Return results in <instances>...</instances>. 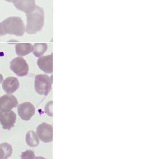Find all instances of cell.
I'll list each match as a JSON object with an SVG mask.
<instances>
[{"mask_svg": "<svg viewBox=\"0 0 145 159\" xmlns=\"http://www.w3.org/2000/svg\"><path fill=\"white\" fill-rule=\"evenodd\" d=\"M25 31V25L21 18L10 17L0 23V36L6 34L22 36Z\"/></svg>", "mask_w": 145, "mask_h": 159, "instance_id": "6da1fadb", "label": "cell"}, {"mask_svg": "<svg viewBox=\"0 0 145 159\" xmlns=\"http://www.w3.org/2000/svg\"><path fill=\"white\" fill-rule=\"evenodd\" d=\"M27 15V26L26 31L29 34H36L40 31L44 25L45 14L41 7L36 6L35 9Z\"/></svg>", "mask_w": 145, "mask_h": 159, "instance_id": "7a4b0ae2", "label": "cell"}, {"mask_svg": "<svg viewBox=\"0 0 145 159\" xmlns=\"http://www.w3.org/2000/svg\"><path fill=\"white\" fill-rule=\"evenodd\" d=\"M52 76L46 75H38L35 78V89L37 94L47 96L52 89Z\"/></svg>", "mask_w": 145, "mask_h": 159, "instance_id": "3957f363", "label": "cell"}, {"mask_svg": "<svg viewBox=\"0 0 145 159\" xmlns=\"http://www.w3.org/2000/svg\"><path fill=\"white\" fill-rule=\"evenodd\" d=\"M10 69L20 77L25 76L28 73L27 62L22 57H16L10 62Z\"/></svg>", "mask_w": 145, "mask_h": 159, "instance_id": "277c9868", "label": "cell"}, {"mask_svg": "<svg viewBox=\"0 0 145 159\" xmlns=\"http://www.w3.org/2000/svg\"><path fill=\"white\" fill-rule=\"evenodd\" d=\"M36 134L39 139L44 142H51L53 139V129L51 124L43 123L37 127Z\"/></svg>", "mask_w": 145, "mask_h": 159, "instance_id": "5b68a950", "label": "cell"}, {"mask_svg": "<svg viewBox=\"0 0 145 159\" xmlns=\"http://www.w3.org/2000/svg\"><path fill=\"white\" fill-rule=\"evenodd\" d=\"M16 120V115L12 111L0 112V123L5 130H10L14 127Z\"/></svg>", "mask_w": 145, "mask_h": 159, "instance_id": "8992f818", "label": "cell"}, {"mask_svg": "<svg viewBox=\"0 0 145 159\" xmlns=\"http://www.w3.org/2000/svg\"><path fill=\"white\" fill-rule=\"evenodd\" d=\"M18 102L15 96L6 94L0 97V111L7 112L11 111L13 108L16 107Z\"/></svg>", "mask_w": 145, "mask_h": 159, "instance_id": "52a82bcc", "label": "cell"}, {"mask_svg": "<svg viewBox=\"0 0 145 159\" xmlns=\"http://www.w3.org/2000/svg\"><path fill=\"white\" fill-rule=\"evenodd\" d=\"M19 116L24 121L30 120L35 114V107L30 102H25L18 106Z\"/></svg>", "mask_w": 145, "mask_h": 159, "instance_id": "ba28073f", "label": "cell"}, {"mask_svg": "<svg viewBox=\"0 0 145 159\" xmlns=\"http://www.w3.org/2000/svg\"><path fill=\"white\" fill-rule=\"evenodd\" d=\"M37 66L40 70L46 73H53V54L39 57Z\"/></svg>", "mask_w": 145, "mask_h": 159, "instance_id": "9c48e42d", "label": "cell"}, {"mask_svg": "<svg viewBox=\"0 0 145 159\" xmlns=\"http://www.w3.org/2000/svg\"><path fill=\"white\" fill-rule=\"evenodd\" d=\"M13 3L16 9L26 14L32 11L36 6L35 0H15Z\"/></svg>", "mask_w": 145, "mask_h": 159, "instance_id": "30bf717a", "label": "cell"}, {"mask_svg": "<svg viewBox=\"0 0 145 159\" xmlns=\"http://www.w3.org/2000/svg\"><path fill=\"white\" fill-rule=\"evenodd\" d=\"M2 87L7 94H12L19 87L18 80L15 77H8L2 81Z\"/></svg>", "mask_w": 145, "mask_h": 159, "instance_id": "8fae6325", "label": "cell"}, {"mask_svg": "<svg viewBox=\"0 0 145 159\" xmlns=\"http://www.w3.org/2000/svg\"><path fill=\"white\" fill-rule=\"evenodd\" d=\"M33 51V46L30 43H18L16 44L15 51L19 57H23L31 53Z\"/></svg>", "mask_w": 145, "mask_h": 159, "instance_id": "7c38bea8", "label": "cell"}, {"mask_svg": "<svg viewBox=\"0 0 145 159\" xmlns=\"http://www.w3.org/2000/svg\"><path fill=\"white\" fill-rule=\"evenodd\" d=\"M13 149L9 143L4 142L0 144V159H7L11 156Z\"/></svg>", "mask_w": 145, "mask_h": 159, "instance_id": "4fadbf2b", "label": "cell"}, {"mask_svg": "<svg viewBox=\"0 0 145 159\" xmlns=\"http://www.w3.org/2000/svg\"><path fill=\"white\" fill-rule=\"evenodd\" d=\"M26 141L28 146L31 147H36L39 144V139L36 133L33 131H29L26 136Z\"/></svg>", "mask_w": 145, "mask_h": 159, "instance_id": "5bb4252c", "label": "cell"}, {"mask_svg": "<svg viewBox=\"0 0 145 159\" xmlns=\"http://www.w3.org/2000/svg\"><path fill=\"white\" fill-rule=\"evenodd\" d=\"M47 48L48 46L46 43H35L33 46V53L37 57H40L45 53Z\"/></svg>", "mask_w": 145, "mask_h": 159, "instance_id": "9a60e30c", "label": "cell"}, {"mask_svg": "<svg viewBox=\"0 0 145 159\" xmlns=\"http://www.w3.org/2000/svg\"><path fill=\"white\" fill-rule=\"evenodd\" d=\"M35 157V152L32 150H26L21 154V159H34Z\"/></svg>", "mask_w": 145, "mask_h": 159, "instance_id": "2e32d148", "label": "cell"}, {"mask_svg": "<svg viewBox=\"0 0 145 159\" xmlns=\"http://www.w3.org/2000/svg\"><path fill=\"white\" fill-rule=\"evenodd\" d=\"M52 104H53V102H49V103H48L46 106L45 111L46 112L47 114L52 116V113L49 111L50 109H52Z\"/></svg>", "mask_w": 145, "mask_h": 159, "instance_id": "e0dca14e", "label": "cell"}, {"mask_svg": "<svg viewBox=\"0 0 145 159\" xmlns=\"http://www.w3.org/2000/svg\"><path fill=\"white\" fill-rule=\"evenodd\" d=\"M3 81V76L1 74H0V84L2 83Z\"/></svg>", "mask_w": 145, "mask_h": 159, "instance_id": "ac0fdd59", "label": "cell"}, {"mask_svg": "<svg viewBox=\"0 0 145 159\" xmlns=\"http://www.w3.org/2000/svg\"><path fill=\"white\" fill-rule=\"evenodd\" d=\"M34 159H46L45 158L43 157H41V156H39V157H36Z\"/></svg>", "mask_w": 145, "mask_h": 159, "instance_id": "d6986e66", "label": "cell"}, {"mask_svg": "<svg viewBox=\"0 0 145 159\" xmlns=\"http://www.w3.org/2000/svg\"><path fill=\"white\" fill-rule=\"evenodd\" d=\"M6 1L7 2H13L15 0H6Z\"/></svg>", "mask_w": 145, "mask_h": 159, "instance_id": "ffe728a7", "label": "cell"}]
</instances>
